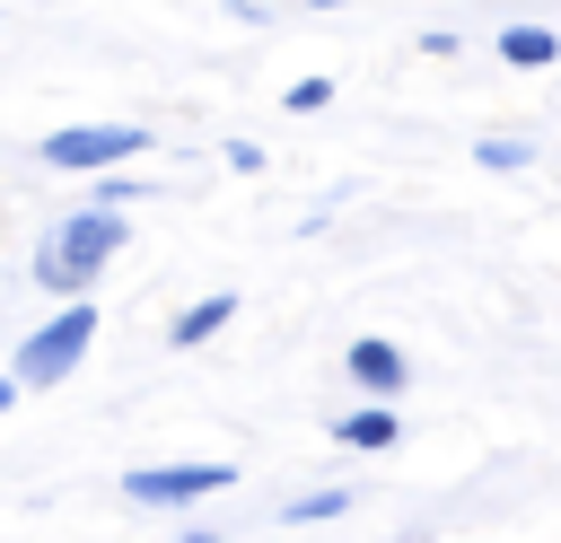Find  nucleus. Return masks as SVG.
Segmentation results:
<instances>
[{
  "instance_id": "4468645a",
  "label": "nucleus",
  "mask_w": 561,
  "mask_h": 543,
  "mask_svg": "<svg viewBox=\"0 0 561 543\" xmlns=\"http://www.w3.org/2000/svg\"><path fill=\"white\" fill-rule=\"evenodd\" d=\"M9 403H18V377H0V412H9Z\"/></svg>"
},
{
  "instance_id": "423d86ee",
  "label": "nucleus",
  "mask_w": 561,
  "mask_h": 543,
  "mask_svg": "<svg viewBox=\"0 0 561 543\" xmlns=\"http://www.w3.org/2000/svg\"><path fill=\"white\" fill-rule=\"evenodd\" d=\"M500 61L508 70H552L561 61V35L552 26H500Z\"/></svg>"
},
{
  "instance_id": "9b49d317",
  "label": "nucleus",
  "mask_w": 561,
  "mask_h": 543,
  "mask_svg": "<svg viewBox=\"0 0 561 543\" xmlns=\"http://www.w3.org/2000/svg\"><path fill=\"white\" fill-rule=\"evenodd\" d=\"M140 193H149V184H140V175H114V166H105V175H96V210H131V201H140Z\"/></svg>"
},
{
  "instance_id": "20e7f679",
  "label": "nucleus",
  "mask_w": 561,
  "mask_h": 543,
  "mask_svg": "<svg viewBox=\"0 0 561 543\" xmlns=\"http://www.w3.org/2000/svg\"><path fill=\"white\" fill-rule=\"evenodd\" d=\"M237 473L228 464H149V473H131L123 490L140 499V508H184V499H219Z\"/></svg>"
},
{
  "instance_id": "0eeeda50",
  "label": "nucleus",
  "mask_w": 561,
  "mask_h": 543,
  "mask_svg": "<svg viewBox=\"0 0 561 543\" xmlns=\"http://www.w3.org/2000/svg\"><path fill=\"white\" fill-rule=\"evenodd\" d=\"M333 438H342V447H359V455H377V447H394V438H403V420H394V403H368V412L333 420Z\"/></svg>"
},
{
  "instance_id": "7ed1b4c3",
  "label": "nucleus",
  "mask_w": 561,
  "mask_h": 543,
  "mask_svg": "<svg viewBox=\"0 0 561 543\" xmlns=\"http://www.w3.org/2000/svg\"><path fill=\"white\" fill-rule=\"evenodd\" d=\"M35 158H44L53 175H105V166H123V158H149V131H140V123H70V131H44Z\"/></svg>"
},
{
  "instance_id": "ddd939ff",
  "label": "nucleus",
  "mask_w": 561,
  "mask_h": 543,
  "mask_svg": "<svg viewBox=\"0 0 561 543\" xmlns=\"http://www.w3.org/2000/svg\"><path fill=\"white\" fill-rule=\"evenodd\" d=\"M219 158H228V166H237V175H263V149H254V140H228V149H219Z\"/></svg>"
},
{
  "instance_id": "1a4fd4ad",
  "label": "nucleus",
  "mask_w": 561,
  "mask_h": 543,
  "mask_svg": "<svg viewBox=\"0 0 561 543\" xmlns=\"http://www.w3.org/2000/svg\"><path fill=\"white\" fill-rule=\"evenodd\" d=\"M342 508H351V490H307V499H289L280 517H289V525H324V517H342Z\"/></svg>"
},
{
  "instance_id": "6e6552de",
  "label": "nucleus",
  "mask_w": 561,
  "mask_h": 543,
  "mask_svg": "<svg viewBox=\"0 0 561 543\" xmlns=\"http://www.w3.org/2000/svg\"><path fill=\"white\" fill-rule=\"evenodd\" d=\"M228 315H237V298H228V289H219V298H193V307L175 315V350H193V342H210V333H219Z\"/></svg>"
},
{
  "instance_id": "f257e3e1",
  "label": "nucleus",
  "mask_w": 561,
  "mask_h": 543,
  "mask_svg": "<svg viewBox=\"0 0 561 543\" xmlns=\"http://www.w3.org/2000/svg\"><path fill=\"white\" fill-rule=\"evenodd\" d=\"M123 210H70V219H53L44 236H35V289H53V298H79L114 254H123Z\"/></svg>"
},
{
  "instance_id": "9d476101",
  "label": "nucleus",
  "mask_w": 561,
  "mask_h": 543,
  "mask_svg": "<svg viewBox=\"0 0 561 543\" xmlns=\"http://www.w3.org/2000/svg\"><path fill=\"white\" fill-rule=\"evenodd\" d=\"M473 158H482L491 175H517V166H535V149H526V140H482Z\"/></svg>"
},
{
  "instance_id": "f8f14e48",
  "label": "nucleus",
  "mask_w": 561,
  "mask_h": 543,
  "mask_svg": "<svg viewBox=\"0 0 561 543\" xmlns=\"http://www.w3.org/2000/svg\"><path fill=\"white\" fill-rule=\"evenodd\" d=\"M280 105L289 114H324L333 105V79H298V88H280Z\"/></svg>"
},
{
  "instance_id": "f03ea898",
  "label": "nucleus",
  "mask_w": 561,
  "mask_h": 543,
  "mask_svg": "<svg viewBox=\"0 0 561 543\" xmlns=\"http://www.w3.org/2000/svg\"><path fill=\"white\" fill-rule=\"evenodd\" d=\"M88 342H96V298H70L61 315H44V324L18 342L9 377H18V385H61V377L88 359Z\"/></svg>"
},
{
  "instance_id": "39448f33",
  "label": "nucleus",
  "mask_w": 561,
  "mask_h": 543,
  "mask_svg": "<svg viewBox=\"0 0 561 543\" xmlns=\"http://www.w3.org/2000/svg\"><path fill=\"white\" fill-rule=\"evenodd\" d=\"M342 368H351V385H368L377 403H394V394H403V377H412V368H403V350H394V342H377V333H368V342H351V359H342Z\"/></svg>"
}]
</instances>
